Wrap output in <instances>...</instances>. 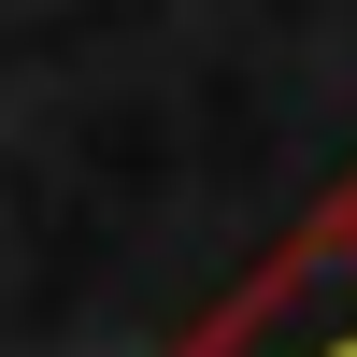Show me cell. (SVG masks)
<instances>
[{
	"label": "cell",
	"mask_w": 357,
	"mask_h": 357,
	"mask_svg": "<svg viewBox=\"0 0 357 357\" xmlns=\"http://www.w3.org/2000/svg\"><path fill=\"white\" fill-rule=\"evenodd\" d=\"M172 357H357V172L200 314V329H172Z\"/></svg>",
	"instance_id": "1"
}]
</instances>
